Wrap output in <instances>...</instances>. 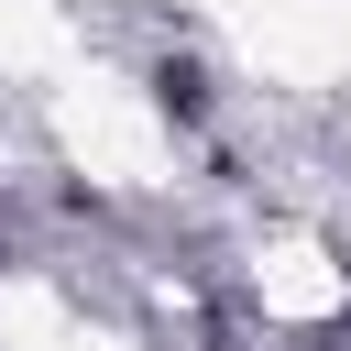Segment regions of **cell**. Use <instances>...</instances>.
Returning a JSON list of instances; mask_svg holds the SVG:
<instances>
[{"label":"cell","mask_w":351,"mask_h":351,"mask_svg":"<svg viewBox=\"0 0 351 351\" xmlns=\"http://www.w3.org/2000/svg\"><path fill=\"white\" fill-rule=\"evenodd\" d=\"M165 110H176V121H197V110H208V88H197V66H165Z\"/></svg>","instance_id":"6da1fadb"}]
</instances>
